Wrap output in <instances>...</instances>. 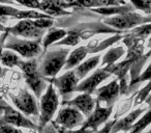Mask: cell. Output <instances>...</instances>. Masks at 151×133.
Returning <instances> with one entry per match:
<instances>
[{"instance_id":"obj_1","label":"cell","mask_w":151,"mask_h":133,"mask_svg":"<svg viewBox=\"0 0 151 133\" xmlns=\"http://www.w3.org/2000/svg\"><path fill=\"white\" fill-rule=\"evenodd\" d=\"M69 53L70 51L67 48H61L59 50L47 52L40 65H38V73L42 77L55 78V76L60 72L61 69L64 68Z\"/></svg>"},{"instance_id":"obj_2","label":"cell","mask_w":151,"mask_h":133,"mask_svg":"<svg viewBox=\"0 0 151 133\" xmlns=\"http://www.w3.org/2000/svg\"><path fill=\"white\" fill-rule=\"evenodd\" d=\"M24 74V79L27 83L28 87L31 89L35 95V98L40 99L42 96V92L47 89L48 85L46 83L45 78L38 73V65L36 59H27L20 63L18 65Z\"/></svg>"},{"instance_id":"obj_3","label":"cell","mask_w":151,"mask_h":133,"mask_svg":"<svg viewBox=\"0 0 151 133\" xmlns=\"http://www.w3.org/2000/svg\"><path fill=\"white\" fill-rule=\"evenodd\" d=\"M3 48L14 51L21 57L27 59H32L38 56L42 51V40H22L12 34H9L6 43L3 45Z\"/></svg>"},{"instance_id":"obj_4","label":"cell","mask_w":151,"mask_h":133,"mask_svg":"<svg viewBox=\"0 0 151 133\" xmlns=\"http://www.w3.org/2000/svg\"><path fill=\"white\" fill-rule=\"evenodd\" d=\"M59 106V97L55 91V86L50 83L44 95L40 97V125L38 128H42L47 124L52 122V118ZM40 131V130H38Z\"/></svg>"},{"instance_id":"obj_5","label":"cell","mask_w":151,"mask_h":133,"mask_svg":"<svg viewBox=\"0 0 151 133\" xmlns=\"http://www.w3.org/2000/svg\"><path fill=\"white\" fill-rule=\"evenodd\" d=\"M104 23L118 30H127L134 28L138 25L151 23V15L144 17L138 13H126L120 16H115L112 18H107L104 20Z\"/></svg>"},{"instance_id":"obj_6","label":"cell","mask_w":151,"mask_h":133,"mask_svg":"<svg viewBox=\"0 0 151 133\" xmlns=\"http://www.w3.org/2000/svg\"><path fill=\"white\" fill-rule=\"evenodd\" d=\"M0 105L3 109V114L0 116V125L6 124L17 127V128L23 127V128L32 129V130H40L38 126H36L33 122H31L29 118H26L19 110H16L15 108L11 107L9 104H6L3 101H1Z\"/></svg>"},{"instance_id":"obj_7","label":"cell","mask_w":151,"mask_h":133,"mask_svg":"<svg viewBox=\"0 0 151 133\" xmlns=\"http://www.w3.org/2000/svg\"><path fill=\"white\" fill-rule=\"evenodd\" d=\"M9 97H11L14 105L24 116H40V107L37 105L36 98L32 94H30L27 89H20L18 95L9 94Z\"/></svg>"},{"instance_id":"obj_8","label":"cell","mask_w":151,"mask_h":133,"mask_svg":"<svg viewBox=\"0 0 151 133\" xmlns=\"http://www.w3.org/2000/svg\"><path fill=\"white\" fill-rule=\"evenodd\" d=\"M85 118L78 109L70 106H64L57 113L54 123L65 129L73 130L75 128L82 127L85 123Z\"/></svg>"},{"instance_id":"obj_9","label":"cell","mask_w":151,"mask_h":133,"mask_svg":"<svg viewBox=\"0 0 151 133\" xmlns=\"http://www.w3.org/2000/svg\"><path fill=\"white\" fill-rule=\"evenodd\" d=\"M5 33H11L14 36H22L25 40L31 39L34 41H38L42 40L45 30L40 29L37 26L34 25L32 20H21L16 25L12 26V27H7Z\"/></svg>"},{"instance_id":"obj_10","label":"cell","mask_w":151,"mask_h":133,"mask_svg":"<svg viewBox=\"0 0 151 133\" xmlns=\"http://www.w3.org/2000/svg\"><path fill=\"white\" fill-rule=\"evenodd\" d=\"M113 111V106L111 107H101V103L96 101V106L92 113L85 120V123L83 125V128L89 129L92 132H96L99 128L103 124H106L109 120L110 116Z\"/></svg>"},{"instance_id":"obj_11","label":"cell","mask_w":151,"mask_h":133,"mask_svg":"<svg viewBox=\"0 0 151 133\" xmlns=\"http://www.w3.org/2000/svg\"><path fill=\"white\" fill-rule=\"evenodd\" d=\"M48 81L50 83H52L54 86L57 87L59 94L63 98H65L66 96L73 93L76 91V87L78 86L79 82H80V80L75 75L73 70L67 71L66 73H64L61 76L55 77V78H52Z\"/></svg>"},{"instance_id":"obj_12","label":"cell","mask_w":151,"mask_h":133,"mask_svg":"<svg viewBox=\"0 0 151 133\" xmlns=\"http://www.w3.org/2000/svg\"><path fill=\"white\" fill-rule=\"evenodd\" d=\"M110 76H111V74L109 72H107L104 68L97 69L92 75L87 77L86 79H83L81 82H79L78 86L76 87L75 92H80L82 94L84 93V94L92 95L97 89V86L101 82H104L106 79L109 78Z\"/></svg>"},{"instance_id":"obj_13","label":"cell","mask_w":151,"mask_h":133,"mask_svg":"<svg viewBox=\"0 0 151 133\" xmlns=\"http://www.w3.org/2000/svg\"><path fill=\"white\" fill-rule=\"evenodd\" d=\"M62 105L70 106L76 109H78L85 118H88L96 106V99L89 94H81L71 100H63Z\"/></svg>"},{"instance_id":"obj_14","label":"cell","mask_w":151,"mask_h":133,"mask_svg":"<svg viewBox=\"0 0 151 133\" xmlns=\"http://www.w3.org/2000/svg\"><path fill=\"white\" fill-rule=\"evenodd\" d=\"M97 98L96 101L99 103H106L108 105V107L113 106V104L116 102V100L118 99L119 95L121 94L120 91V83L118 81V79H114L110 83L101 86L99 89H97L95 91Z\"/></svg>"},{"instance_id":"obj_15","label":"cell","mask_w":151,"mask_h":133,"mask_svg":"<svg viewBox=\"0 0 151 133\" xmlns=\"http://www.w3.org/2000/svg\"><path fill=\"white\" fill-rule=\"evenodd\" d=\"M9 17L12 19H20V20H35L40 18H52L44 13H40L34 9H28V11H21V9H15L9 5L0 4V19L3 17ZM54 19V18H53Z\"/></svg>"},{"instance_id":"obj_16","label":"cell","mask_w":151,"mask_h":133,"mask_svg":"<svg viewBox=\"0 0 151 133\" xmlns=\"http://www.w3.org/2000/svg\"><path fill=\"white\" fill-rule=\"evenodd\" d=\"M69 5L66 3L65 0H42L40 2V9L44 14L50 16V17H60V16H68L71 13L65 11L68 9Z\"/></svg>"},{"instance_id":"obj_17","label":"cell","mask_w":151,"mask_h":133,"mask_svg":"<svg viewBox=\"0 0 151 133\" xmlns=\"http://www.w3.org/2000/svg\"><path fill=\"white\" fill-rule=\"evenodd\" d=\"M146 112V108H138V109L132 111L129 114H127L124 118L116 121L115 124L112 127L111 133H118V132H130L134 125L137 121L140 118L142 113Z\"/></svg>"},{"instance_id":"obj_18","label":"cell","mask_w":151,"mask_h":133,"mask_svg":"<svg viewBox=\"0 0 151 133\" xmlns=\"http://www.w3.org/2000/svg\"><path fill=\"white\" fill-rule=\"evenodd\" d=\"M69 7L77 9H92V7H117V5L126 4L124 0H65Z\"/></svg>"},{"instance_id":"obj_19","label":"cell","mask_w":151,"mask_h":133,"mask_svg":"<svg viewBox=\"0 0 151 133\" xmlns=\"http://www.w3.org/2000/svg\"><path fill=\"white\" fill-rule=\"evenodd\" d=\"M88 53H89V49L87 46L79 47V48L73 50L69 53L63 69L66 71H69V70H73V69L77 68L81 63H83V60H84V58L87 56Z\"/></svg>"},{"instance_id":"obj_20","label":"cell","mask_w":151,"mask_h":133,"mask_svg":"<svg viewBox=\"0 0 151 133\" xmlns=\"http://www.w3.org/2000/svg\"><path fill=\"white\" fill-rule=\"evenodd\" d=\"M99 61H101V56L99 55H94V56H91L90 58H87L86 60L81 63L77 68L73 69V72H75V75L77 76V78L79 80L84 79L88 75L89 72H91V71L96 68Z\"/></svg>"},{"instance_id":"obj_21","label":"cell","mask_w":151,"mask_h":133,"mask_svg":"<svg viewBox=\"0 0 151 133\" xmlns=\"http://www.w3.org/2000/svg\"><path fill=\"white\" fill-rule=\"evenodd\" d=\"M67 36V31L65 29H61V28L56 27H51L42 40V52H47L48 47L51 45L56 44V42L61 41Z\"/></svg>"},{"instance_id":"obj_22","label":"cell","mask_w":151,"mask_h":133,"mask_svg":"<svg viewBox=\"0 0 151 133\" xmlns=\"http://www.w3.org/2000/svg\"><path fill=\"white\" fill-rule=\"evenodd\" d=\"M134 7L130 3V4H124V5H117V7H99V9H91L93 13L99 14L103 16H111L116 15L120 16L126 13H132L134 12Z\"/></svg>"},{"instance_id":"obj_23","label":"cell","mask_w":151,"mask_h":133,"mask_svg":"<svg viewBox=\"0 0 151 133\" xmlns=\"http://www.w3.org/2000/svg\"><path fill=\"white\" fill-rule=\"evenodd\" d=\"M21 61L22 58L20 57V55H18L17 53L12 50H3L1 56H0V63L9 68L18 67Z\"/></svg>"},{"instance_id":"obj_24","label":"cell","mask_w":151,"mask_h":133,"mask_svg":"<svg viewBox=\"0 0 151 133\" xmlns=\"http://www.w3.org/2000/svg\"><path fill=\"white\" fill-rule=\"evenodd\" d=\"M125 53V50H124L123 47H117V48H112L108 51L105 54V56L103 57V63H101V65H114L116 60L120 58L122 55Z\"/></svg>"},{"instance_id":"obj_25","label":"cell","mask_w":151,"mask_h":133,"mask_svg":"<svg viewBox=\"0 0 151 133\" xmlns=\"http://www.w3.org/2000/svg\"><path fill=\"white\" fill-rule=\"evenodd\" d=\"M82 36H80L78 30L71 29L69 31H67V36L64 39L60 41V42L54 44L55 46H76L78 45L81 41Z\"/></svg>"},{"instance_id":"obj_26","label":"cell","mask_w":151,"mask_h":133,"mask_svg":"<svg viewBox=\"0 0 151 133\" xmlns=\"http://www.w3.org/2000/svg\"><path fill=\"white\" fill-rule=\"evenodd\" d=\"M151 124V109L145 112V114L140 118L134 125L129 133H143L144 130Z\"/></svg>"},{"instance_id":"obj_27","label":"cell","mask_w":151,"mask_h":133,"mask_svg":"<svg viewBox=\"0 0 151 133\" xmlns=\"http://www.w3.org/2000/svg\"><path fill=\"white\" fill-rule=\"evenodd\" d=\"M129 34L134 36V38L139 39V40L147 39L148 36H151V23L144 24V25L134 27V29L129 32Z\"/></svg>"},{"instance_id":"obj_28","label":"cell","mask_w":151,"mask_h":133,"mask_svg":"<svg viewBox=\"0 0 151 133\" xmlns=\"http://www.w3.org/2000/svg\"><path fill=\"white\" fill-rule=\"evenodd\" d=\"M34 25L37 26L40 29H50L54 25V19L53 18H40V19L32 20Z\"/></svg>"},{"instance_id":"obj_29","label":"cell","mask_w":151,"mask_h":133,"mask_svg":"<svg viewBox=\"0 0 151 133\" xmlns=\"http://www.w3.org/2000/svg\"><path fill=\"white\" fill-rule=\"evenodd\" d=\"M16 1H17V3L23 5V7L33 9H40V2H42V0H16Z\"/></svg>"},{"instance_id":"obj_30","label":"cell","mask_w":151,"mask_h":133,"mask_svg":"<svg viewBox=\"0 0 151 133\" xmlns=\"http://www.w3.org/2000/svg\"><path fill=\"white\" fill-rule=\"evenodd\" d=\"M54 125H55V127H56L58 133H92V131L91 130H89V129H85V128H83V127H81V128H79V129L69 130V129H65V128H63V127H60L59 125L55 124V123H54Z\"/></svg>"},{"instance_id":"obj_31","label":"cell","mask_w":151,"mask_h":133,"mask_svg":"<svg viewBox=\"0 0 151 133\" xmlns=\"http://www.w3.org/2000/svg\"><path fill=\"white\" fill-rule=\"evenodd\" d=\"M151 91V81H149V83L146 85V86L144 87V89H142V91L139 93L138 97H137V100L136 102H134V104H140L142 103L144 100H146V98L149 96V92Z\"/></svg>"},{"instance_id":"obj_32","label":"cell","mask_w":151,"mask_h":133,"mask_svg":"<svg viewBox=\"0 0 151 133\" xmlns=\"http://www.w3.org/2000/svg\"><path fill=\"white\" fill-rule=\"evenodd\" d=\"M144 81H151V63H150V65L147 67L146 70H145L142 74H140L139 78L137 79L134 84H139V83L144 82Z\"/></svg>"},{"instance_id":"obj_33","label":"cell","mask_w":151,"mask_h":133,"mask_svg":"<svg viewBox=\"0 0 151 133\" xmlns=\"http://www.w3.org/2000/svg\"><path fill=\"white\" fill-rule=\"evenodd\" d=\"M0 133H23L19 128L14 127L12 125H0Z\"/></svg>"},{"instance_id":"obj_34","label":"cell","mask_w":151,"mask_h":133,"mask_svg":"<svg viewBox=\"0 0 151 133\" xmlns=\"http://www.w3.org/2000/svg\"><path fill=\"white\" fill-rule=\"evenodd\" d=\"M40 133H58L56 127H55L53 121L49 124H47L46 126H44L42 128L40 129Z\"/></svg>"},{"instance_id":"obj_35","label":"cell","mask_w":151,"mask_h":133,"mask_svg":"<svg viewBox=\"0 0 151 133\" xmlns=\"http://www.w3.org/2000/svg\"><path fill=\"white\" fill-rule=\"evenodd\" d=\"M116 121H111V122H107L105 125H104L103 128H101L99 130H97L95 133H111V130H112V127L113 125L115 124Z\"/></svg>"},{"instance_id":"obj_36","label":"cell","mask_w":151,"mask_h":133,"mask_svg":"<svg viewBox=\"0 0 151 133\" xmlns=\"http://www.w3.org/2000/svg\"><path fill=\"white\" fill-rule=\"evenodd\" d=\"M145 102H146V104L148 105V107L151 109V95H149L148 97L146 98V100H145Z\"/></svg>"},{"instance_id":"obj_37","label":"cell","mask_w":151,"mask_h":133,"mask_svg":"<svg viewBox=\"0 0 151 133\" xmlns=\"http://www.w3.org/2000/svg\"><path fill=\"white\" fill-rule=\"evenodd\" d=\"M3 3H9V4H15L14 0H0V4H3Z\"/></svg>"},{"instance_id":"obj_38","label":"cell","mask_w":151,"mask_h":133,"mask_svg":"<svg viewBox=\"0 0 151 133\" xmlns=\"http://www.w3.org/2000/svg\"><path fill=\"white\" fill-rule=\"evenodd\" d=\"M7 30V27H5L4 25H3L1 22H0V31H2V32H6Z\"/></svg>"},{"instance_id":"obj_39","label":"cell","mask_w":151,"mask_h":133,"mask_svg":"<svg viewBox=\"0 0 151 133\" xmlns=\"http://www.w3.org/2000/svg\"><path fill=\"white\" fill-rule=\"evenodd\" d=\"M148 48L150 49V51H149V52L147 53V54H148L149 56H150V55H151V36H150V39L148 40Z\"/></svg>"},{"instance_id":"obj_40","label":"cell","mask_w":151,"mask_h":133,"mask_svg":"<svg viewBox=\"0 0 151 133\" xmlns=\"http://www.w3.org/2000/svg\"><path fill=\"white\" fill-rule=\"evenodd\" d=\"M3 74H4V70H3L2 67H1V65H0V77H2Z\"/></svg>"},{"instance_id":"obj_41","label":"cell","mask_w":151,"mask_h":133,"mask_svg":"<svg viewBox=\"0 0 151 133\" xmlns=\"http://www.w3.org/2000/svg\"><path fill=\"white\" fill-rule=\"evenodd\" d=\"M3 114V109H2V107H1V105H0V116H2Z\"/></svg>"},{"instance_id":"obj_42","label":"cell","mask_w":151,"mask_h":133,"mask_svg":"<svg viewBox=\"0 0 151 133\" xmlns=\"http://www.w3.org/2000/svg\"><path fill=\"white\" fill-rule=\"evenodd\" d=\"M2 48H3V47L2 46H0V56H1V53H2Z\"/></svg>"},{"instance_id":"obj_43","label":"cell","mask_w":151,"mask_h":133,"mask_svg":"<svg viewBox=\"0 0 151 133\" xmlns=\"http://www.w3.org/2000/svg\"><path fill=\"white\" fill-rule=\"evenodd\" d=\"M146 133H151V128H150V130H149L148 132H146Z\"/></svg>"}]
</instances>
